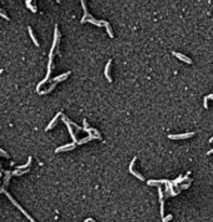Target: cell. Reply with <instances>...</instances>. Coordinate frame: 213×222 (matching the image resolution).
Here are the masks:
<instances>
[{
	"label": "cell",
	"instance_id": "6",
	"mask_svg": "<svg viewBox=\"0 0 213 222\" xmlns=\"http://www.w3.org/2000/svg\"><path fill=\"white\" fill-rule=\"evenodd\" d=\"M60 116H61V112H59V113H58V114H57V116H55V117H54V118H53V120H51V122L49 123V126H48V127H47V131H49V129H51V128H53L54 126H55V123H57V119H58V118H59Z\"/></svg>",
	"mask_w": 213,
	"mask_h": 222
},
{
	"label": "cell",
	"instance_id": "9",
	"mask_svg": "<svg viewBox=\"0 0 213 222\" xmlns=\"http://www.w3.org/2000/svg\"><path fill=\"white\" fill-rule=\"evenodd\" d=\"M28 30H29V34H30V37H32V39H33V41H34V44H35L36 47H39V43H38V40H36V38H35V35H34V33H33V30H32V28H28Z\"/></svg>",
	"mask_w": 213,
	"mask_h": 222
},
{
	"label": "cell",
	"instance_id": "10",
	"mask_svg": "<svg viewBox=\"0 0 213 222\" xmlns=\"http://www.w3.org/2000/svg\"><path fill=\"white\" fill-rule=\"evenodd\" d=\"M93 138H94V136H92V134H90V136H88L87 138H84V139H82L80 142H78V143H79V144H83V143H87V142H88V141H90V139H93Z\"/></svg>",
	"mask_w": 213,
	"mask_h": 222
},
{
	"label": "cell",
	"instance_id": "7",
	"mask_svg": "<svg viewBox=\"0 0 213 222\" xmlns=\"http://www.w3.org/2000/svg\"><path fill=\"white\" fill-rule=\"evenodd\" d=\"M111 65H112V60H109V62H108V64L105 65V72H104V74H105L106 79H108V81L112 83V78H111V75H109V68H111Z\"/></svg>",
	"mask_w": 213,
	"mask_h": 222
},
{
	"label": "cell",
	"instance_id": "12",
	"mask_svg": "<svg viewBox=\"0 0 213 222\" xmlns=\"http://www.w3.org/2000/svg\"><path fill=\"white\" fill-rule=\"evenodd\" d=\"M0 16H3V18H4V19H6V20H9V16L6 15V14H4V13H3V10H1V9H0Z\"/></svg>",
	"mask_w": 213,
	"mask_h": 222
},
{
	"label": "cell",
	"instance_id": "8",
	"mask_svg": "<svg viewBox=\"0 0 213 222\" xmlns=\"http://www.w3.org/2000/svg\"><path fill=\"white\" fill-rule=\"evenodd\" d=\"M70 74V72H67V73H64V74H61V75H59V77H55V78H54L53 79V82H55V83H58V82H59V81H64V79L65 78H67L68 77V75H69Z\"/></svg>",
	"mask_w": 213,
	"mask_h": 222
},
{
	"label": "cell",
	"instance_id": "13",
	"mask_svg": "<svg viewBox=\"0 0 213 222\" xmlns=\"http://www.w3.org/2000/svg\"><path fill=\"white\" fill-rule=\"evenodd\" d=\"M172 218V215H168V216H166V217H163V222H167V221H169Z\"/></svg>",
	"mask_w": 213,
	"mask_h": 222
},
{
	"label": "cell",
	"instance_id": "5",
	"mask_svg": "<svg viewBox=\"0 0 213 222\" xmlns=\"http://www.w3.org/2000/svg\"><path fill=\"white\" fill-rule=\"evenodd\" d=\"M74 143H70V144H65L63 146V147H59V148H57V151L55 152H61V151H68V150H73L74 148Z\"/></svg>",
	"mask_w": 213,
	"mask_h": 222
},
{
	"label": "cell",
	"instance_id": "3",
	"mask_svg": "<svg viewBox=\"0 0 213 222\" xmlns=\"http://www.w3.org/2000/svg\"><path fill=\"white\" fill-rule=\"evenodd\" d=\"M173 55L174 57H177L178 59H181V60H183V62H185L187 64H192V60L188 57H185V55H183V54H181V53H177V51H173Z\"/></svg>",
	"mask_w": 213,
	"mask_h": 222
},
{
	"label": "cell",
	"instance_id": "2",
	"mask_svg": "<svg viewBox=\"0 0 213 222\" xmlns=\"http://www.w3.org/2000/svg\"><path fill=\"white\" fill-rule=\"evenodd\" d=\"M135 159H137V158H133V161L130 162V164H129V172L132 173L133 176H135L137 178H139V179H142V181H143V179H144V177H143L142 175H139V173H137V172H134V171H133V166H134V162H135Z\"/></svg>",
	"mask_w": 213,
	"mask_h": 222
},
{
	"label": "cell",
	"instance_id": "1",
	"mask_svg": "<svg viewBox=\"0 0 213 222\" xmlns=\"http://www.w3.org/2000/svg\"><path fill=\"white\" fill-rule=\"evenodd\" d=\"M192 136H194V132H188V133H183V134H169L168 138L171 139H184V138H189Z\"/></svg>",
	"mask_w": 213,
	"mask_h": 222
},
{
	"label": "cell",
	"instance_id": "15",
	"mask_svg": "<svg viewBox=\"0 0 213 222\" xmlns=\"http://www.w3.org/2000/svg\"><path fill=\"white\" fill-rule=\"evenodd\" d=\"M207 98L209 99V98H211V99H213V94H209V95H207Z\"/></svg>",
	"mask_w": 213,
	"mask_h": 222
},
{
	"label": "cell",
	"instance_id": "14",
	"mask_svg": "<svg viewBox=\"0 0 213 222\" xmlns=\"http://www.w3.org/2000/svg\"><path fill=\"white\" fill-rule=\"evenodd\" d=\"M84 222H95L94 220H92V218H87V220H85Z\"/></svg>",
	"mask_w": 213,
	"mask_h": 222
},
{
	"label": "cell",
	"instance_id": "11",
	"mask_svg": "<svg viewBox=\"0 0 213 222\" xmlns=\"http://www.w3.org/2000/svg\"><path fill=\"white\" fill-rule=\"evenodd\" d=\"M30 163H32V157H29V161H28V163L26 164H24V166H20L19 169H24V168H26V167H29Z\"/></svg>",
	"mask_w": 213,
	"mask_h": 222
},
{
	"label": "cell",
	"instance_id": "4",
	"mask_svg": "<svg viewBox=\"0 0 213 222\" xmlns=\"http://www.w3.org/2000/svg\"><path fill=\"white\" fill-rule=\"evenodd\" d=\"M6 196H8V197H9V198H10V201H11V202H13V203H14V204H15V206H16V207H18V208H19L20 211H22V212H23L24 215H25V216H26V217H28V218H29V220H30V221H32V222H35V221H34V220H33V218H32V217H30V216H29V215H28V213H26V212H25V211H24V210L22 208V207H20V206H19V204H18V203H16V202H15V201H14V198H13V197H10V196L8 195V193H6Z\"/></svg>",
	"mask_w": 213,
	"mask_h": 222
}]
</instances>
